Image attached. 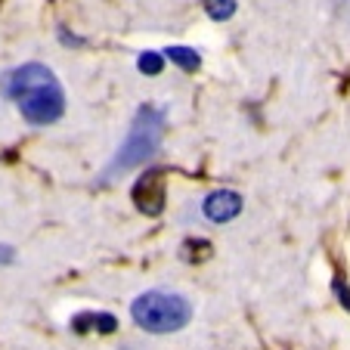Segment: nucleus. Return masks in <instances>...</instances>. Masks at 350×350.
<instances>
[{
  "label": "nucleus",
  "mask_w": 350,
  "mask_h": 350,
  "mask_svg": "<svg viewBox=\"0 0 350 350\" xmlns=\"http://www.w3.org/2000/svg\"><path fill=\"white\" fill-rule=\"evenodd\" d=\"M0 84H3V93L19 106L22 118H28L31 124H53L66 112V96L56 75L38 62L13 68L0 78Z\"/></svg>",
  "instance_id": "obj_1"
},
{
  "label": "nucleus",
  "mask_w": 350,
  "mask_h": 350,
  "mask_svg": "<svg viewBox=\"0 0 350 350\" xmlns=\"http://www.w3.org/2000/svg\"><path fill=\"white\" fill-rule=\"evenodd\" d=\"M131 317L139 329L152 335H171L192 319V307L183 295H174V291H146L133 301Z\"/></svg>",
  "instance_id": "obj_2"
},
{
  "label": "nucleus",
  "mask_w": 350,
  "mask_h": 350,
  "mask_svg": "<svg viewBox=\"0 0 350 350\" xmlns=\"http://www.w3.org/2000/svg\"><path fill=\"white\" fill-rule=\"evenodd\" d=\"M161 131H165V115H161L159 109L146 106L143 112L137 115V121H133L131 133H127L124 146H121V152L115 155L112 174H124L137 165H146V161L155 155V149H159Z\"/></svg>",
  "instance_id": "obj_3"
},
{
  "label": "nucleus",
  "mask_w": 350,
  "mask_h": 350,
  "mask_svg": "<svg viewBox=\"0 0 350 350\" xmlns=\"http://www.w3.org/2000/svg\"><path fill=\"white\" fill-rule=\"evenodd\" d=\"M133 205L149 217H159L165 211V171L161 167H149L133 186Z\"/></svg>",
  "instance_id": "obj_4"
},
{
  "label": "nucleus",
  "mask_w": 350,
  "mask_h": 350,
  "mask_svg": "<svg viewBox=\"0 0 350 350\" xmlns=\"http://www.w3.org/2000/svg\"><path fill=\"white\" fill-rule=\"evenodd\" d=\"M242 205L245 202L236 189H217L202 202V211H205V217L211 224H230V220H236L242 214Z\"/></svg>",
  "instance_id": "obj_5"
},
{
  "label": "nucleus",
  "mask_w": 350,
  "mask_h": 350,
  "mask_svg": "<svg viewBox=\"0 0 350 350\" xmlns=\"http://www.w3.org/2000/svg\"><path fill=\"white\" fill-rule=\"evenodd\" d=\"M115 317H109V313H81V317H75L72 329L78 332V335H84L87 329H96L103 332V335H109V332H115Z\"/></svg>",
  "instance_id": "obj_6"
},
{
  "label": "nucleus",
  "mask_w": 350,
  "mask_h": 350,
  "mask_svg": "<svg viewBox=\"0 0 350 350\" xmlns=\"http://www.w3.org/2000/svg\"><path fill=\"white\" fill-rule=\"evenodd\" d=\"M165 56H167V59H171L177 68H183V72H196V68L202 66V56H198L196 50H189V46H171Z\"/></svg>",
  "instance_id": "obj_7"
},
{
  "label": "nucleus",
  "mask_w": 350,
  "mask_h": 350,
  "mask_svg": "<svg viewBox=\"0 0 350 350\" xmlns=\"http://www.w3.org/2000/svg\"><path fill=\"white\" fill-rule=\"evenodd\" d=\"M205 13L211 16V19L224 22L236 13V0H205Z\"/></svg>",
  "instance_id": "obj_8"
},
{
  "label": "nucleus",
  "mask_w": 350,
  "mask_h": 350,
  "mask_svg": "<svg viewBox=\"0 0 350 350\" xmlns=\"http://www.w3.org/2000/svg\"><path fill=\"white\" fill-rule=\"evenodd\" d=\"M208 254H211V245L205 242V239H189L183 248V258L186 260H205Z\"/></svg>",
  "instance_id": "obj_9"
},
{
  "label": "nucleus",
  "mask_w": 350,
  "mask_h": 350,
  "mask_svg": "<svg viewBox=\"0 0 350 350\" xmlns=\"http://www.w3.org/2000/svg\"><path fill=\"white\" fill-rule=\"evenodd\" d=\"M161 62H165V59H161L159 53H143V56H139V72H143V75H159L161 72Z\"/></svg>",
  "instance_id": "obj_10"
},
{
  "label": "nucleus",
  "mask_w": 350,
  "mask_h": 350,
  "mask_svg": "<svg viewBox=\"0 0 350 350\" xmlns=\"http://www.w3.org/2000/svg\"><path fill=\"white\" fill-rule=\"evenodd\" d=\"M335 291H338V301H341V304L350 310V288L341 282V279H335Z\"/></svg>",
  "instance_id": "obj_11"
},
{
  "label": "nucleus",
  "mask_w": 350,
  "mask_h": 350,
  "mask_svg": "<svg viewBox=\"0 0 350 350\" xmlns=\"http://www.w3.org/2000/svg\"><path fill=\"white\" fill-rule=\"evenodd\" d=\"M13 260V248H0V264H10Z\"/></svg>",
  "instance_id": "obj_12"
},
{
  "label": "nucleus",
  "mask_w": 350,
  "mask_h": 350,
  "mask_svg": "<svg viewBox=\"0 0 350 350\" xmlns=\"http://www.w3.org/2000/svg\"><path fill=\"white\" fill-rule=\"evenodd\" d=\"M347 7H350V0H347Z\"/></svg>",
  "instance_id": "obj_13"
}]
</instances>
